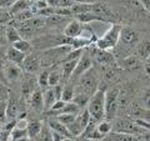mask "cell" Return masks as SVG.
Instances as JSON below:
<instances>
[{
	"mask_svg": "<svg viewBox=\"0 0 150 141\" xmlns=\"http://www.w3.org/2000/svg\"><path fill=\"white\" fill-rule=\"evenodd\" d=\"M62 141H74L71 137H63V140Z\"/></svg>",
	"mask_w": 150,
	"mask_h": 141,
	"instance_id": "47",
	"label": "cell"
},
{
	"mask_svg": "<svg viewBox=\"0 0 150 141\" xmlns=\"http://www.w3.org/2000/svg\"><path fill=\"white\" fill-rule=\"evenodd\" d=\"M51 136H53V141H62L64 136L60 135L58 133H55V131H51Z\"/></svg>",
	"mask_w": 150,
	"mask_h": 141,
	"instance_id": "41",
	"label": "cell"
},
{
	"mask_svg": "<svg viewBox=\"0 0 150 141\" xmlns=\"http://www.w3.org/2000/svg\"><path fill=\"white\" fill-rule=\"evenodd\" d=\"M75 4H94L96 3V0H71Z\"/></svg>",
	"mask_w": 150,
	"mask_h": 141,
	"instance_id": "42",
	"label": "cell"
},
{
	"mask_svg": "<svg viewBox=\"0 0 150 141\" xmlns=\"http://www.w3.org/2000/svg\"><path fill=\"white\" fill-rule=\"evenodd\" d=\"M90 114H89L88 109H84V110H80V112L76 115V117H75V121L73 123V125L69 128V131L70 134H71V136H76V137H79L83 131L85 130V128L88 126L89 121H90Z\"/></svg>",
	"mask_w": 150,
	"mask_h": 141,
	"instance_id": "6",
	"label": "cell"
},
{
	"mask_svg": "<svg viewBox=\"0 0 150 141\" xmlns=\"http://www.w3.org/2000/svg\"><path fill=\"white\" fill-rule=\"evenodd\" d=\"M140 65H142V61H140V59L137 55H129V56H126V58H124L123 61H121V66L124 69H128V70L138 69Z\"/></svg>",
	"mask_w": 150,
	"mask_h": 141,
	"instance_id": "21",
	"label": "cell"
},
{
	"mask_svg": "<svg viewBox=\"0 0 150 141\" xmlns=\"http://www.w3.org/2000/svg\"><path fill=\"white\" fill-rule=\"evenodd\" d=\"M110 141H144L138 135H130V134H120V133H112L109 136Z\"/></svg>",
	"mask_w": 150,
	"mask_h": 141,
	"instance_id": "22",
	"label": "cell"
},
{
	"mask_svg": "<svg viewBox=\"0 0 150 141\" xmlns=\"http://www.w3.org/2000/svg\"><path fill=\"white\" fill-rule=\"evenodd\" d=\"M119 89L118 87H110L106 90L105 94V119L108 121H111L115 119L116 112L119 107Z\"/></svg>",
	"mask_w": 150,
	"mask_h": 141,
	"instance_id": "3",
	"label": "cell"
},
{
	"mask_svg": "<svg viewBox=\"0 0 150 141\" xmlns=\"http://www.w3.org/2000/svg\"><path fill=\"white\" fill-rule=\"evenodd\" d=\"M4 35H5V40L6 43H10V44H14L15 41L23 39V37L20 36V34H19V31L15 26H6L5 27V31H4Z\"/></svg>",
	"mask_w": 150,
	"mask_h": 141,
	"instance_id": "23",
	"label": "cell"
},
{
	"mask_svg": "<svg viewBox=\"0 0 150 141\" xmlns=\"http://www.w3.org/2000/svg\"><path fill=\"white\" fill-rule=\"evenodd\" d=\"M5 55H6V48H5V45L0 44V60L5 59Z\"/></svg>",
	"mask_w": 150,
	"mask_h": 141,
	"instance_id": "40",
	"label": "cell"
},
{
	"mask_svg": "<svg viewBox=\"0 0 150 141\" xmlns=\"http://www.w3.org/2000/svg\"><path fill=\"white\" fill-rule=\"evenodd\" d=\"M93 55H94V59L101 65H106L108 66V65H112L115 63V56L109 50H100L95 48Z\"/></svg>",
	"mask_w": 150,
	"mask_h": 141,
	"instance_id": "10",
	"label": "cell"
},
{
	"mask_svg": "<svg viewBox=\"0 0 150 141\" xmlns=\"http://www.w3.org/2000/svg\"><path fill=\"white\" fill-rule=\"evenodd\" d=\"M137 54L139 59H143V60L146 59L148 55L150 54V41H143V43L138 44Z\"/></svg>",
	"mask_w": 150,
	"mask_h": 141,
	"instance_id": "26",
	"label": "cell"
},
{
	"mask_svg": "<svg viewBox=\"0 0 150 141\" xmlns=\"http://www.w3.org/2000/svg\"><path fill=\"white\" fill-rule=\"evenodd\" d=\"M84 139H88V140H90V141H98V140H104L105 136L103 135L100 131H98V129H94Z\"/></svg>",
	"mask_w": 150,
	"mask_h": 141,
	"instance_id": "36",
	"label": "cell"
},
{
	"mask_svg": "<svg viewBox=\"0 0 150 141\" xmlns=\"http://www.w3.org/2000/svg\"><path fill=\"white\" fill-rule=\"evenodd\" d=\"M36 141H53V136H51V130L49 129V126L46 125L41 128V131L39 133V135L36 136Z\"/></svg>",
	"mask_w": 150,
	"mask_h": 141,
	"instance_id": "30",
	"label": "cell"
},
{
	"mask_svg": "<svg viewBox=\"0 0 150 141\" xmlns=\"http://www.w3.org/2000/svg\"><path fill=\"white\" fill-rule=\"evenodd\" d=\"M140 137H142L144 141H150V131H145L144 134L140 135Z\"/></svg>",
	"mask_w": 150,
	"mask_h": 141,
	"instance_id": "45",
	"label": "cell"
},
{
	"mask_svg": "<svg viewBox=\"0 0 150 141\" xmlns=\"http://www.w3.org/2000/svg\"><path fill=\"white\" fill-rule=\"evenodd\" d=\"M78 59H73V60H67L64 61L63 65H62V75H63V80H68L71 78V75L75 70V66L78 64Z\"/></svg>",
	"mask_w": 150,
	"mask_h": 141,
	"instance_id": "18",
	"label": "cell"
},
{
	"mask_svg": "<svg viewBox=\"0 0 150 141\" xmlns=\"http://www.w3.org/2000/svg\"><path fill=\"white\" fill-rule=\"evenodd\" d=\"M16 0H0V9H5V8H10Z\"/></svg>",
	"mask_w": 150,
	"mask_h": 141,
	"instance_id": "39",
	"label": "cell"
},
{
	"mask_svg": "<svg viewBox=\"0 0 150 141\" xmlns=\"http://www.w3.org/2000/svg\"><path fill=\"white\" fill-rule=\"evenodd\" d=\"M106 86L100 85L98 86L95 92L93 94L89 99L88 102V111L90 114V117L96 121H101L105 119V94H106Z\"/></svg>",
	"mask_w": 150,
	"mask_h": 141,
	"instance_id": "1",
	"label": "cell"
},
{
	"mask_svg": "<svg viewBox=\"0 0 150 141\" xmlns=\"http://www.w3.org/2000/svg\"><path fill=\"white\" fill-rule=\"evenodd\" d=\"M140 104H142L144 110L150 111V87L145 89L140 97Z\"/></svg>",
	"mask_w": 150,
	"mask_h": 141,
	"instance_id": "32",
	"label": "cell"
},
{
	"mask_svg": "<svg viewBox=\"0 0 150 141\" xmlns=\"http://www.w3.org/2000/svg\"><path fill=\"white\" fill-rule=\"evenodd\" d=\"M54 117L58 121H60L62 124H64L69 129L70 126L73 125L74 121H75V117H76V115H75V114H60V115H56Z\"/></svg>",
	"mask_w": 150,
	"mask_h": 141,
	"instance_id": "27",
	"label": "cell"
},
{
	"mask_svg": "<svg viewBox=\"0 0 150 141\" xmlns=\"http://www.w3.org/2000/svg\"><path fill=\"white\" fill-rule=\"evenodd\" d=\"M18 114H19V105L18 101L14 97L9 96L8 102H6V110H5V116L6 120H16L18 119Z\"/></svg>",
	"mask_w": 150,
	"mask_h": 141,
	"instance_id": "15",
	"label": "cell"
},
{
	"mask_svg": "<svg viewBox=\"0 0 150 141\" xmlns=\"http://www.w3.org/2000/svg\"><path fill=\"white\" fill-rule=\"evenodd\" d=\"M10 141H30V139L29 137H20V139H14Z\"/></svg>",
	"mask_w": 150,
	"mask_h": 141,
	"instance_id": "46",
	"label": "cell"
},
{
	"mask_svg": "<svg viewBox=\"0 0 150 141\" xmlns=\"http://www.w3.org/2000/svg\"><path fill=\"white\" fill-rule=\"evenodd\" d=\"M23 78V71L19 65L5 63L4 65V84H13Z\"/></svg>",
	"mask_w": 150,
	"mask_h": 141,
	"instance_id": "8",
	"label": "cell"
},
{
	"mask_svg": "<svg viewBox=\"0 0 150 141\" xmlns=\"http://www.w3.org/2000/svg\"><path fill=\"white\" fill-rule=\"evenodd\" d=\"M120 24H111L110 27L105 31V34L99 39H96L95 44L96 49L100 50H110L115 48L119 44V37H120V31H121Z\"/></svg>",
	"mask_w": 150,
	"mask_h": 141,
	"instance_id": "2",
	"label": "cell"
},
{
	"mask_svg": "<svg viewBox=\"0 0 150 141\" xmlns=\"http://www.w3.org/2000/svg\"><path fill=\"white\" fill-rule=\"evenodd\" d=\"M111 129H114V133H120V134H130V135H138L140 136L144 134L145 130L140 128L138 124H135L134 120H128V119H118L111 124Z\"/></svg>",
	"mask_w": 150,
	"mask_h": 141,
	"instance_id": "4",
	"label": "cell"
},
{
	"mask_svg": "<svg viewBox=\"0 0 150 141\" xmlns=\"http://www.w3.org/2000/svg\"><path fill=\"white\" fill-rule=\"evenodd\" d=\"M96 129H98V131H100L104 136H106L108 134H110V131L112 130L111 129V123L110 121H108V120H101L100 123L96 125Z\"/></svg>",
	"mask_w": 150,
	"mask_h": 141,
	"instance_id": "35",
	"label": "cell"
},
{
	"mask_svg": "<svg viewBox=\"0 0 150 141\" xmlns=\"http://www.w3.org/2000/svg\"><path fill=\"white\" fill-rule=\"evenodd\" d=\"M1 129H3V123L0 121V130H1Z\"/></svg>",
	"mask_w": 150,
	"mask_h": 141,
	"instance_id": "49",
	"label": "cell"
},
{
	"mask_svg": "<svg viewBox=\"0 0 150 141\" xmlns=\"http://www.w3.org/2000/svg\"><path fill=\"white\" fill-rule=\"evenodd\" d=\"M140 3H142L144 9H146V10L150 13V0H140Z\"/></svg>",
	"mask_w": 150,
	"mask_h": 141,
	"instance_id": "43",
	"label": "cell"
},
{
	"mask_svg": "<svg viewBox=\"0 0 150 141\" xmlns=\"http://www.w3.org/2000/svg\"><path fill=\"white\" fill-rule=\"evenodd\" d=\"M48 126H49V129L51 131H55V133L63 135L64 137H73L71 134H70V131H69V129L64 124H62L60 121L56 120L54 116L50 117V119L48 120Z\"/></svg>",
	"mask_w": 150,
	"mask_h": 141,
	"instance_id": "12",
	"label": "cell"
},
{
	"mask_svg": "<svg viewBox=\"0 0 150 141\" xmlns=\"http://www.w3.org/2000/svg\"><path fill=\"white\" fill-rule=\"evenodd\" d=\"M119 43H121L124 46L128 48H133V46L138 45L139 43V34L131 27H121L120 31V37H119Z\"/></svg>",
	"mask_w": 150,
	"mask_h": 141,
	"instance_id": "9",
	"label": "cell"
},
{
	"mask_svg": "<svg viewBox=\"0 0 150 141\" xmlns=\"http://www.w3.org/2000/svg\"><path fill=\"white\" fill-rule=\"evenodd\" d=\"M145 70H146L148 74H150V54L148 55V58L145 59Z\"/></svg>",
	"mask_w": 150,
	"mask_h": 141,
	"instance_id": "44",
	"label": "cell"
},
{
	"mask_svg": "<svg viewBox=\"0 0 150 141\" xmlns=\"http://www.w3.org/2000/svg\"><path fill=\"white\" fill-rule=\"evenodd\" d=\"M89 99H90V96H88V95H85V94H83V92H78V94H75L74 95V99H73L71 102L76 104L80 109H83V107H85L88 105Z\"/></svg>",
	"mask_w": 150,
	"mask_h": 141,
	"instance_id": "29",
	"label": "cell"
},
{
	"mask_svg": "<svg viewBox=\"0 0 150 141\" xmlns=\"http://www.w3.org/2000/svg\"><path fill=\"white\" fill-rule=\"evenodd\" d=\"M29 102L31 107L35 111L44 110V100H43V92L40 90H34L29 97Z\"/></svg>",
	"mask_w": 150,
	"mask_h": 141,
	"instance_id": "17",
	"label": "cell"
},
{
	"mask_svg": "<svg viewBox=\"0 0 150 141\" xmlns=\"http://www.w3.org/2000/svg\"><path fill=\"white\" fill-rule=\"evenodd\" d=\"M43 128V124L38 120H31L26 124V131H28V137L29 139H35L39 133L41 131Z\"/></svg>",
	"mask_w": 150,
	"mask_h": 141,
	"instance_id": "19",
	"label": "cell"
},
{
	"mask_svg": "<svg viewBox=\"0 0 150 141\" xmlns=\"http://www.w3.org/2000/svg\"><path fill=\"white\" fill-rule=\"evenodd\" d=\"M83 32V25L81 23H79L76 19H74L69 23V24L65 26L64 29V35L70 39H74V37H79Z\"/></svg>",
	"mask_w": 150,
	"mask_h": 141,
	"instance_id": "11",
	"label": "cell"
},
{
	"mask_svg": "<svg viewBox=\"0 0 150 141\" xmlns=\"http://www.w3.org/2000/svg\"><path fill=\"white\" fill-rule=\"evenodd\" d=\"M25 54L20 53L19 50H16L15 48H13V46H9V48H6V55L5 58L9 60V63H13L15 65H23V63H24L25 60Z\"/></svg>",
	"mask_w": 150,
	"mask_h": 141,
	"instance_id": "14",
	"label": "cell"
},
{
	"mask_svg": "<svg viewBox=\"0 0 150 141\" xmlns=\"http://www.w3.org/2000/svg\"><path fill=\"white\" fill-rule=\"evenodd\" d=\"M63 89H64V86L63 85H56V86H54V94H55V97H56V100H62V94H63Z\"/></svg>",
	"mask_w": 150,
	"mask_h": 141,
	"instance_id": "38",
	"label": "cell"
},
{
	"mask_svg": "<svg viewBox=\"0 0 150 141\" xmlns=\"http://www.w3.org/2000/svg\"><path fill=\"white\" fill-rule=\"evenodd\" d=\"M62 80H63L62 71H59L58 69H55V70H53V71L49 73V86L54 87L56 85H59Z\"/></svg>",
	"mask_w": 150,
	"mask_h": 141,
	"instance_id": "28",
	"label": "cell"
},
{
	"mask_svg": "<svg viewBox=\"0 0 150 141\" xmlns=\"http://www.w3.org/2000/svg\"><path fill=\"white\" fill-rule=\"evenodd\" d=\"M78 141H90V140H88V139H84V137H80V139H79Z\"/></svg>",
	"mask_w": 150,
	"mask_h": 141,
	"instance_id": "48",
	"label": "cell"
},
{
	"mask_svg": "<svg viewBox=\"0 0 150 141\" xmlns=\"http://www.w3.org/2000/svg\"><path fill=\"white\" fill-rule=\"evenodd\" d=\"M93 68V58L89 51H83V54L80 55V58L78 60V64L75 66V70L70 79H78L80 78L84 73H86L88 70H90Z\"/></svg>",
	"mask_w": 150,
	"mask_h": 141,
	"instance_id": "7",
	"label": "cell"
},
{
	"mask_svg": "<svg viewBox=\"0 0 150 141\" xmlns=\"http://www.w3.org/2000/svg\"><path fill=\"white\" fill-rule=\"evenodd\" d=\"M75 19L81 23V24H88V23L91 21H105L106 18L99 15L96 13H81V14H76L75 15Z\"/></svg>",
	"mask_w": 150,
	"mask_h": 141,
	"instance_id": "16",
	"label": "cell"
},
{
	"mask_svg": "<svg viewBox=\"0 0 150 141\" xmlns=\"http://www.w3.org/2000/svg\"><path fill=\"white\" fill-rule=\"evenodd\" d=\"M31 5H33V3L30 0H16L10 6V14H18V13L29 10Z\"/></svg>",
	"mask_w": 150,
	"mask_h": 141,
	"instance_id": "20",
	"label": "cell"
},
{
	"mask_svg": "<svg viewBox=\"0 0 150 141\" xmlns=\"http://www.w3.org/2000/svg\"><path fill=\"white\" fill-rule=\"evenodd\" d=\"M9 99V90L5 86V84L0 81V101H8Z\"/></svg>",
	"mask_w": 150,
	"mask_h": 141,
	"instance_id": "37",
	"label": "cell"
},
{
	"mask_svg": "<svg viewBox=\"0 0 150 141\" xmlns=\"http://www.w3.org/2000/svg\"><path fill=\"white\" fill-rule=\"evenodd\" d=\"M13 48H15L16 50H19L20 53L23 54H25V55H29L31 54V51H33V45L30 41H28L26 39H20V40H18L15 41L13 45Z\"/></svg>",
	"mask_w": 150,
	"mask_h": 141,
	"instance_id": "24",
	"label": "cell"
},
{
	"mask_svg": "<svg viewBox=\"0 0 150 141\" xmlns=\"http://www.w3.org/2000/svg\"><path fill=\"white\" fill-rule=\"evenodd\" d=\"M30 1H31V3H35V1H38V0H30Z\"/></svg>",
	"mask_w": 150,
	"mask_h": 141,
	"instance_id": "50",
	"label": "cell"
},
{
	"mask_svg": "<svg viewBox=\"0 0 150 141\" xmlns=\"http://www.w3.org/2000/svg\"><path fill=\"white\" fill-rule=\"evenodd\" d=\"M23 66H24V69L26 70L28 73H36L38 70L40 69V59L38 58L36 55L34 54H29V55H26L25 56V60H24V63H23Z\"/></svg>",
	"mask_w": 150,
	"mask_h": 141,
	"instance_id": "13",
	"label": "cell"
},
{
	"mask_svg": "<svg viewBox=\"0 0 150 141\" xmlns=\"http://www.w3.org/2000/svg\"><path fill=\"white\" fill-rule=\"evenodd\" d=\"M20 137H28L26 128H18V126H15V128L10 131V140L20 139Z\"/></svg>",
	"mask_w": 150,
	"mask_h": 141,
	"instance_id": "33",
	"label": "cell"
},
{
	"mask_svg": "<svg viewBox=\"0 0 150 141\" xmlns=\"http://www.w3.org/2000/svg\"><path fill=\"white\" fill-rule=\"evenodd\" d=\"M49 70H43L39 74V78H38V84L41 89H46L49 86Z\"/></svg>",
	"mask_w": 150,
	"mask_h": 141,
	"instance_id": "34",
	"label": "cell"
},
{
	"mask_svg": "<svg viewBox=\"0 0 150 141\" xmlns=\"http://www.w3.org/2000/svg\"><path fill=\"white\" fill-rule=\"evenodd\" d=\"M75 95V91H74V87L71 85H68V86H64L63 89V94H62V100L65 102H71L73 99Z\"/></svg>",
	"mask_w": 150,
	"mask_h": 141,
	"instance_id": "31",
	"label": "cell"
},
{
	"mask_svg": "<svg viewBox=\"0 0 150 141\" xmlns=\"http://www.w3.org/2000/svg\"><path fill=\"white\" fill-rule=\"evenodd\" d=\"M43 100H44V110L49 111L51 109V106H53L56 101V97H55L53 89H48V90H45L43 92Z\"/></svg>",
	"mask_w": 150,
	"mask_h": 141,
	"instance_id": "25",
	"label": "cell"
},
{
	"mask_svg": "<svg viewBox=\"0 0 150 141\" xmlns=\"http://www.w3.org/2000/svg\"><path fill=\"white\" fill-rule=\"evenodd\" d=\"M98 89V81H96V74L93 70H88L80 76V82H79V92H83L88 96H91L95 90Z\"/></svg>",
	"mask_w": 150,
	"mask_h": 141,
	"instance_id": "5",
	"label": "cell"
},
{
	"mask_svg": "<svg viewBox=\"0 0 150 141\" xmlns=\"http://www.w3.org/2000/svg\"><path fill=\"white\" fill-rule=\"evenodd\" d=\"M98 141H103V140H98Z\"/></svg>",
	"mask_w": 150,
	"mask_h": 141,
	"instance_id": "51",
	"label": "cell"
}]
</instances>
